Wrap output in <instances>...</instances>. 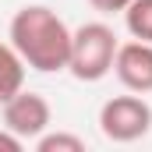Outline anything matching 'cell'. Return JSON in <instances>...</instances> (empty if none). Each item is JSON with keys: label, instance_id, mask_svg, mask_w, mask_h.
Masks as SVG:
<instances>
[{"label": "cell", "instance_id": "obj_1", "mask_svg": "<svg viewBox=\"0 0 152 152\" xmlns=\"http://www.w3.org/2000/svg\"><path fill=\"white\" fill-rule=\"evenodd\" d=\"M7 39L18 50V57L25 60V67H32L39 75L67 71L71 28L57 11H50L42 4H25L21 11H14Z\"/></svg>", "mask_w": 152, "mask_h": 152}, {"label": "cell", "instance_id": "obj_2", "mask_svg": "<svg viewBox=\"0 0 152 152\" xmlns=\"http://www.w3.org/2000/svg\"><path fill=\"white\" fill-rule=\"evenodd\" d=\"M120 39L106 21H85L71 32V57H67V71L78 81H103L113 71V57Z\"/></svg>", "mask_w": 152, "mask_h": 152}, {"label": "cell", "instance_id": "obj_3", "mask_svg": "<svg viewBox=\"0 0 152 152\" xmlns=\"http://www.w3.org/2000/svg\"><path fill=\"white\" fill-rule=\"evenodd\" d=\"M99 131L110 138V142H138L152 131V106L142 99V92L134 96H113L103 103L99 110Z\"/></svg>", "mask_w": 152, "mask_h": 152}, {"label": "cell", "instance_id": "obj_4", "mask_svg": "<svg viewBox=\"0 0 152 152\" xmlns=\"http://www.w3.org/2000/svg\"><path fill=\"white\" fill-rule=\"evenodd\" d=\"M0 110H4V127L18 134L21 142H36L42 131H50V120H53L50 103L39 92H25V88L14 92Z\"/></svg>", "mask_w": 152, "mask_h": 152}, {"label": "cell", "instance_id": "obj_5", "mask_svg": "<svg viewBox=\"0 0 152 152\" xmlns=\"http://www.w3.org/2000/svg\"><path fill=\"white\" fill-rule=\"evenodd\" d=\"M113 75L127 92H142V96L152 92V42H142V39L120 42L113 57Z\"/></svg>", "mask_w": 152, "mask_h": 152}, {"label": "cell", "instance_id": "obj_6", "mask_svg": "<svg viewBox=\"0 0 152 152\" xmlns=\"http://www.w3.org/2000/svg\"><path fill=\"white\" fill-rule=\"evenodd\" d=\"M25 88V60L11 42H0V106Z\"/></svg>", "mask_w": 152, "mask_h": 152}, {"label": "cell", "instance_id": "obj_7", "mask_svg": "<svg viewBox=\"0 0 152 152\" xmlns=\"http://www.w3.org/2000/svg\"><path fill=\"white\" fill-rule=\"evenodd\" d=\"M124 25H127L131 39L152 42V0H131L124 7Z\"/></svg>", "mask_w": 152, "mask_h": 152}, {"label": "cell", "instance_id": "obj_8", "mask_svg": "<svg viewBox=\"0 0 152 152\" xmlns=\"http://www.w3.org/2000/svg\"><path fill=\"white\" fill-rule=\"evenodd\" d=\"M39 152H85V138L67 134V131H42L36 138Z\"/></svg>", "mask_w": 152, "mask_h": 152}, {"label": "cell", "instance_id": "obj_9", "mask_svg": "<svg viewBox=\"0 0 152 152\" xmlns=\"http://www.w3.org/2000/svg\"><path fill=\"white\" fill-rule=\"evenodd\" d=\"M99 14H124V7L131 4V0H88Z\"/></svg>", "mask_w": 152, "mask_h": 152}, {"label": "cell", "instance_id": "obj_10", "mask_svg": "<svg viewBox=\"0 0 152 152\" xmlns=\"http://www.w3.org/2000/svg\"><path fill=\"white\" fill-rule=\"evenodd\" d=\"M21 149H25V142L18 134H11L7 127H0V152H21Z\"/></svg>", "mask_w": 152, "mask_h": 152}]
</instances>
